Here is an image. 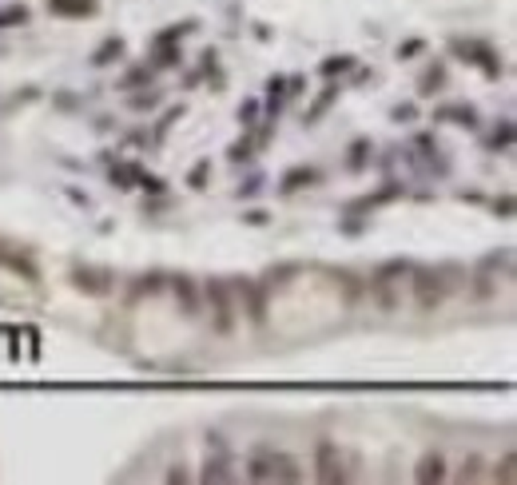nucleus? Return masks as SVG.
<instances>
[{
	"mask_svg": "<svg viewBox=\"0 0 517 485\" xmlns=\"http://www.w3.org/2000/svg\"><path fill=\"white\" fill-rule=\"evenodd\" d=\"M457 477H462V481H477V477H482V462H477V457H469V462L462 465V474H457Z\"/></svg>",
	"mask_w": 517,
	"mask_h": 485,
	"instance_id": "obj_14",
	"label": "nucleus"
},
{
	"mask_svg": "<svg viewBox=\"0 0 517 485\" xmlns=\"http://www.w3.org/2000/svg\"><path fill=\"white\" fill-rule=\"evenodd\" d=\"M343 68H350V56H338V60H326V64H323L326 76H335V72H343Z\"/></svg>",
	"mask_w": 517,
	"mask_h": 485,
	"instance_id": "obj_16",
	"label": "nucleus"
},
{
	"mask_svg": "<svg viewBox=\"0 0 517 485\" xmlns=\"http://www.w3.org/2000/svg\"><path fill=\"white\" fill-rule=\"evenodd\" d=\"M207 303H211V326L219 334H231L235 311H231V294H227L223 279H211V283H207Z\"/></svg>",
	"mask_w": 517,
	"mask_h": 485,
	"instance_id": "obj_2",
	"label": "nucleus"
},
{
	"mask_svg": "<svg viewBox=\"0 0 517 485\" xmlns=\"http://www.w3.org/2000/svg\"><path fill=\"white\" fill-rule=\"evenodd\" d=\"M203 175H207V163H199V167L191 172V187H203Z\"/></svg>",
	"mask_w": 517,
	"mask_h": 485,
	"instance_id": "obj_17",
	"label": "nucleus"
},
{
	"mask_svg": "<svg viewBox=\"0 0 517 485\" xmlns=\"http://www.w3.org/2000/svg\"><path fill=\"white\" fill-rule=\"evenodd\" d=\"M207 481H231V474H227V465L223 462H207Z\"/></svg>",
	"mask_w": 517,
	"mask_h": 485,
	"instance_id": "obj_12",
	"label": "nucleus"
},
{
	"mask_svg": "<svg viewBox=\"0 0 517 485\" xmlns=\"http://www.w3.org/2000/svg\"><path fill=\"white\" fill-rule=\"evenodd\" d=\"M410 283H414L418 311H438V306H442V279H438L434 271H418Z\"/></svg>",
	"mask_w": 517,
	"mask_h": 485,
	"instance_id": "obj_5",
	"label": "nucleus"
},
{
	"mask_svg": "<svg viewBox=\"0 0 517 485\" xmlns=\"http://www.w3.org/2000/svg\"><path fill=\"white\" fill-rule=\"evenodd\" d=\"M120 52H123V44H120V40H116V44H104L100 56H96V64H108L112 56H120Z\"/></svg>",
	"mask_w": 517,
	"mask_h": 485,
	"instance_id": "obj_15",
	"label": "nucleus"
},
{
	"mask_svg": "<svg viewBox=\"0 0 517 485\" xmlns=\"http://www.w3.org/2000/svg\"><path fill=\"white\" fill-rule=\"evenodd\" d=\"M414 477L422 485L442 481V477H446V462H442V454H426V457H422V462H418V469H414Z\"/></svg>",
	"mask_w": 517,
	"mask_h": 485,
	"instance_id": "obj_7",
	"label": "nucleus"
},
{
	"mask_svg": "<svg viewBox=\"0 0 517 485\" xmlns=\"http://www.w3.org/2000/svg\"><path fill=\"white\" fill-rule=\"evenodd\" d=\"M402 274H406L402 263H390V267H382V271L374 274L370 291H374V299L382 303V311H398V291H394V286L402 283Z\"/></svg>",
	"mask_w": 517,
	"mask_h": 485,
	"instance_id": "obj_4",
	"label": "nucleus"
},
{
	"mask_svg": "<svg viewBox=\"0 0 517 485\" xmlns=\"http://www.w3.org/2000/svg\"><path fill=\"white\" fill-rule=\"evenodd\" d=\"M513 477H517V457L513 454H506L501 462L494 465V481H501V485H513Z\"/></svg>",
	"mask_w": 517,
	"mask_h": 485,
	"instance_id": "obj_11",
	"label": "nucleus"
},
{
	"mask_svg": "<svg viewBox=\"0 0 517 485\" xmlns=\"http://www.w3.org/2000/svg\"><path fill=\"white\" fill-rule=\"evenodd\" d=\"M48 9L56 16H91L96 12V0H48Z\"/></svg>",
	"mask_w": 517,
	"mask_h": 485,
	"instance_id": "obj_8",
	"label": "nucleus"
},
{
	"mask_svg": "<svg viewBox=\"0 0 517 485\" xmlns=\"http://www.w3.org/2000/svg\"><path fill=\"white\" fill-rule=\"evenodd\" d=\"M175 299H179L183 314H195V286H191V279H175Z\"/></svg>",
	"mask_w": 517,
	"mask_h": 485,
	"instance_id": "obj_10",
	"label": "nucleus"
},
{
	"mask_svg": "<svg viewBox=\"0 0 517 485\" xmlns=\"http://www.w3.org/2000/svg\"><path fill=\"white\" fill-rule=\"evenodd\" d=\"M315 477H318L323 485L346 481L343 454H338V445H335V442H318V450H315Z\"/></svg>",
	"mask_w": 517,
	"mask_h": 485,
	"instance_id": "obj_3",
	"label": "nucleus"
},
{
	"mask_svg": "<svg viewBox=\"0 0 517 485\" xmlns=\"http://www.w3.org/2000/svg\"><path fill=\"white\" fill-rule=\"evenodd\" d=\"M0 255H4V242H0Z\"/></svg>",
	"mask_w": 517,
	"mask_h": 485,
	"instance_id": "obj_18",
	"label": "nucleus"
},
{
	"mask_svg": "<svg viewBox=\"0 0 517 485\" xmlns=\"http://www.w3.org/2000/svg\"><path fill=\"white\" fill-rule=\"evenodd\" d=\"M251 481H303V469L291 454H259L251 457Z\"/></svg>",
	"mask_w": 517,
	"mask_h": 485,
	"instance_id": "obj_1",
	"label": "nucleus"
},
{
	"mask_svg": "<svg viewBox=\"0 0 517 485\" xmlns=\"http://www.w3.org/2000/svg\"><path fill=\"white\" fill-rule=\"evenodd\" d=\"M32 12L24 4H9V9H0V28H16V24H28Z\"/></svg>",
	"mask_w": 517,
	"mask_h": 485,
	"instance_id": "obj_9",
	"label": "nucleus"
},
{
	"mask_svg": "<svg viewBox=\"0 0 517 485\" xmlns=\"http://www.w3.org/2000/svg\"><path fill=\"white\" fill-rule=\"evenodd\" d=\"M303 183H315V172H291V175H287V191L303 187Z\"/></svg>",
	"mask_w": 517,
	"mask_h": 485,
	"instance_id": "obj_13",
	"label": "nucleus"
},
{
	"mask_svg": "<svg viewBox=\"0 0 517 485\" xmlns=\"http://www.w3.org/2000/svg\"><path fill=\"white\" fill-rule=\"evenodd\" d=\"M72 283L80 286V291H88V294H108L112 291V274L96 271V267H80V271H72Z\"/></svg>",
	"mask_w": 517,
	"mask_h": 485,
	"instance_id": "obj_6",
	"label": "nucleus"
}]
</instances>
